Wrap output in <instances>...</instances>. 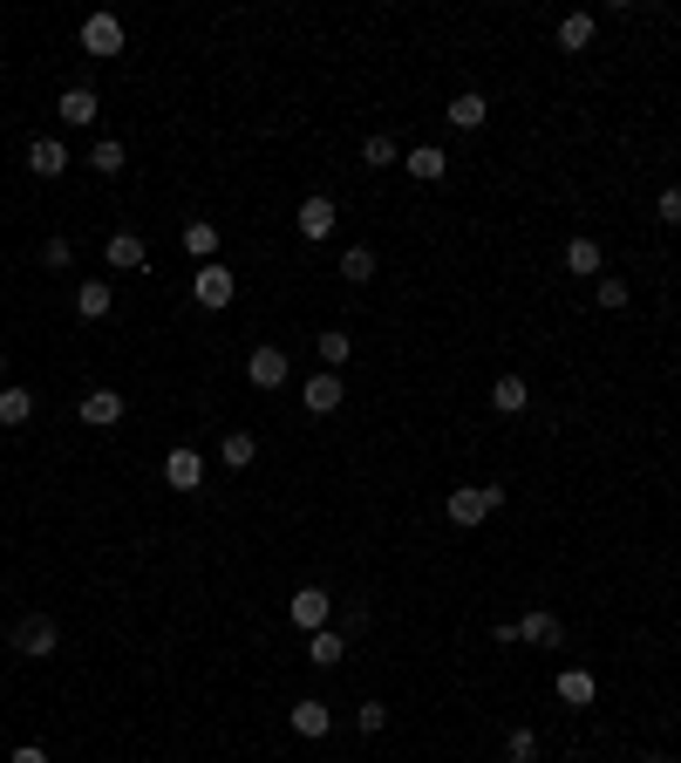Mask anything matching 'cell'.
<instances>
[{"label": "cell", "instance_id": "6da1fadb", "mask_svg": "<svg viewBox=\"0 0 681 763\" xmlns=\"http://www.w3.org/2000/svg\"><path fill=\"white\" fill-rule=\"evenodd\" d=\"M497 504H504L497 485H457V491L443 498V512H450V525H457V531H477V525L497 512Z\"/></svg>", "mask_w": 681, "mask_h": 763}, {"label": "cell", "instance_id": "7a4b0ae2", "mask_svg": "<svg viewBox=\"0 0 681 763\" xmlns=\"http://www.w3.org/2000/svg\"><path fill=\"white\" fill-rule=\"evenodd\" d=\"M232 293H239L232 266H218V260H212V266H198V273H191V300H198V308H212V314H218V308H232Z\"/></svg>", "mask_w": 681, "mask_h": 763}, {"label": "cell", "instance_id": "3957f363", "mask_svg": "<svg viewBox=\"0 0 681 763\" xmlns=\"http://www.w3.org/2000/svg\"><path fill=\"white\" fill-rule=\"evenodd\" d=\"M287 621H293L300 634H320L327 621H335V593H327V587H300V593L287 600Z\"/></svg>", "mask_w": 681, "mask_h": 763}, {"label": "cell", "instance_id": "277c9868", "mask_svg": "<svg viewBox=\"0 0 681 763\" xmlns=\"http://www.w3.org/2000/svg\"><path fill=\"white\" fill-rule=\"evenodd\" d=\"M55 648H62V627L48 621V614H28V621L14 627V654H21V661H48Z\"/></svg>", "mask_w": 681, "mask_h": 763}, {"label": "cell", "instance_id": "5b68a950", "mask_svg": "<svg viewBox=\"0 0 681 763\" xmlns=\"http://www.w3.org/2000/svg\"><path fill=\"white\" fill-rule=\"evenodd\" d=\"M293 225H300V239H335V225H341V205L327 191H314V198H300V212H293Z\"/></svg>", "mask_w": 681, "mask_h": 763}, {"label": "cell", "instance_id": "8992f818", "mask_svg": "<svg viewBox=\"0 0 681 763\" xmlns=\"http://www.w3.org/2000/svg\"><path fill=\"white\" fill-rule=\"evenodd\" d=\"M341 396H348V382H341L335 368H320V375L300 382V402H307L314 416H335V410H341Z\"/></svg>", "mask_w": 681, "mask_h": 763}, {"label": "cell", "instance_id": "52a82bcc", "mask_svg": "<svg viewBox=\"0 0 681 763\" xmlns=\"http://www.w3.org/2000/svg\"><path fill=\"white\" fill-rule=\"evenodd\" d=\"M55 116L68 123V130H89L96 116H103V96H96L89 83H75V89H62V103H55Z\"/></svg>", "mask_w": 681, "mask_h": 763}, {"label": "cell", "instance_id": "ba28073f", "mask_svg": "<svg viewBox=\"0 0 681 763\" xmlns=\"http://www.w3.org/2000/svg\"><path fill=\"white\" fill-rule=\"evenodd\" d=\"M287 723H293V736H307V743H320V736L335 729V709H327L320 696H300V702L287 709Z\"/></svg>", "mask_w": 681, "mask_h": 763}, {"label": "cell", "instance_id": "9c48e42d", "mask_svg": "<svg viewBox=\"0 0 681 763\" xmlns=\"http://www.w3.org/2000/svg\"><path fill=\"white\" fill-rule=\"evenodd\" d=\"M245 382L252 389H287V348H252L245 354Z\"/></svg>", "mask_w": 681, "mask_h": 763}, {"label": "cell", "instance_id": "30bf717a", "mask_svg": "<svg viewBox=\"0 0 681 763\" xmlns=\"http://www.w3.org/2000/svg\"><path fill=\"white\" fill-rule=\"evenodd\" d=\"M83 48H89V55H123V14H89L83 21Z\"/></svg>", "mask_w": 681, "mask_h": 763}, {"label": "cell", "instance_id": "8fae6325", "mask_svg": "<svg viewBox=\"0 0 681 763\" xmlns=\"http://www.w3.org/2000/svg\"><path fill=\"white\" fill-rule=\"evenodd\" d=\"M164 485L171 491H198V485H205V456H198L191 443H178V450L164 456Z\"/></svg>", "mask_w": 681, "mask_h": 763}, {"label": "cell", "instance_id": "7c38bea8", "mask_svg": "<svg viewBox=\"0 0 681 763\" xmlns=\"http://www.w3.org/2000/svg\"><path fill=\"white\" fill-rule=\"evenodd\" d=\"M402 171H409L416 185H443V177H450V158H443L437 143H416V150H402Z\"/></svg>", "mask_w": 681, "mask_h": 763}, {"label": "cell", "instance_id": "4fadbf2b", "mask_svg": "<svg viewBox=\"0 0 681 763\" xmlns=\"http://www.w3.org/2000/svg\"><path fill=\"white\" fill-rule=\"evenodd\" d=\"M103 260H110V273H143V266H150V246H143L137 233H110Z\"/></svg>", "mask_w": 681, "mask_h": 763}, {"label": "cell", "instance_id": "5bb4252c", "mask_svg": "<svg viewBox=\"0 0 681 763\" xmlns=\"http://www.w3.org/2000/svg\"><path fill=\"white\" fill-rule=\"evenodd\" d=\"M68 164H75V158H68L62 137H35V143H28V171H35V177H68Z\"/></svg>", "mask_w": 681, "mask_h": 763}, {"label": "cell", "instance_id": "9a60e30c", "mask_svg": "<svg viewBox=\"0 0 681 763\" xmlns=\"http://www.w3.org/2000/svg\"><path fill=\"white\" fill-rule=\"evenodd\" d=\"M525 402H532V382L525 375H497L491 382V410L497 416H525Z\"/></svg>", "mask_w": 681, "mask_h": 763}, {"label": "cell", "instance_id": "2e32d148", "mask_svg": "<svg viewBox=\"0 0 681 763\" xmlns=\"http://www.w3.org/2000/svg\"><path fill=\"white\" fill-rule=\"evenodd\" d=\"M593 35H600V14H587V8L559 14V48H566V55H579V48H593Z\"/></svg>", "mask_w": 681, "mask_h": 763}, {"label": "cell", "instance_id": "e0dca14e", "mask_svg": "<svg viewBox=\"0 0 681 763\" xmlns=\"http://www.w3.org/2000/svg\"><path fill=\"white\" fill-rule=\"evenodd\" d=\"M443 116L457 123V130H484V123H491V103H484L477 89H457V96H450V110H443Z\"/></svg>", "mask_w": 681, "mask_h": 763}, {"label": "cell", "instance_id": "ac0fdd59", "mask_svg": "<svg viewBox=\"0 0 681 763\" xmlns=\"http://www.w3.org/2000/svg\"><path fill=\"white\" fill-rule=\"evenodd\" d=\"M83 423H89V429L123 423V389H89V396H83Z\"/></svg>", "mask_w": 681, "mask_h": 763}, {"label": "cell", "instance_id": "d6986e66", "mask_svg": "<svg viewBox=\"0 0 681 763\" xmlns=\"http://www.w3.org/2000/svg\"><path fill=\"white\" fill-rule=\"evenodd\" d=\"M116 308V287H110V279H83V287H75V314H83V321H103Z\"/></svg>", "mask_w": 681, "mask_h": 763}, {"label": "cell", "instance_id": "ffe728a7", "mask_svg": "<svg viewBox=\"0 0 681 763\" xmlns=\"http://www.w3.org/2000/svg\"><path fill=\"white\" fill-rule=\"evenodd\" d=\"M21 423H35V389L8 382V389H0V429H21Z\"/></svg>", "mask_w": 681, "mask_h": 763}, {"label": "cell", "instance_id": "44dd1931", "mask_svg": "<svg viewBox=\"0 0 681 763\" xmlns=\"http://www.w3.org/2000/svg\"><path fill=\"white\" fill-rule=\"evenodd\" d=\"M218 464H225V471H252V464H260V437H245V429L218 437Z\"/></svg>", "mask_w": 681, "mask_h": 763}, {"label": "cell", "instance_id": "7402d4cb", "mask_svg": "<svg viewBox=\"0 0 681 763\" xmlns=\"http://www.w3.org/2000/svg\"><path fill=\"white\" fill-rule=\"evenodd\" d=\"M341 654H348V634H341V627L307 634V661H314V668H341Z\"/></svg>", "mask_w": 681, "mask_h": 763}, {"label": "cell", "instance_id": "603a6c76", "mask_svg": "<svg viewBox=\"0 0 681 763\" xmlns=\"http://www.w3.org/2000/svg\"><path fill=\"white\" fill-rule=\"evenodd\" d=\"M566 273H579V279H600V273H607V252H600V239H572V246H566Z\"/></svg>", "mask_w": 681, "mask_h": 763}, {"label": "cell", "instance_id": "cb8c5ba5", "mask_svg": "<svg viewBox=\"0 0 681 763\" xmlns=\"http://www.w3.org/2000/svg\"><path fill=\"white\" fill-rule=\"evenodd\" d=\"M518 641H532V648H559V614H545V606H532V614L518 621Z\"/></svg>", "mask_w": 681, "mask_h": 763}, {"label": "cell", "instance_id": "d4e9b609", "mask_svg": "<svg viewBox=\"0 0 681 763\" xmlns=\"http://www.w3.org/2000/svg\"><path fill=\"white\" fill-rule=\"evenodd\" d=\"M185 252H191L198 266H212V260H218V225H212V218H191V225H185Z\"/></svg>", "mask_w": 681, "mask_h": 763}, {"label": "cell", "instance_id": "484cf974", "mask_svg": "<svg viewBox=\"0 0 681 763\" xmlns=\"http://www.w3.org/2000/svg\"><path fill=\"white\" fill-rule=\"evenodd\" d=\"M314 348H320V368H348V354H355V341H348V327H320L314 335Z\"/></svg>", "mask_w": 681, "mask_h": 763}, {"label": "cell", "instance_id": "4316f807", "mask_svg": "<svg viewBox=\"0 0 681 763\" xmlns=\"http://www.w3.org/2000/svg\"><path fill=\"white\" fill-rule=\"evenodd\" d=\"M593 696H600V681H593L587 668H559V702H566V709H587Z\"/></svg>", "mask_w": 681, "mask_h": 763}, {"label": "cell", "instance_id": "83f0119b", "mask_svg": "<svg viewBox=\"0 0 681 763\" xmlns=\"http://www.w3.org/2000/svg\"><path fill=\"white\" fill-rule=\"evenodd\" d=\"M123 164H130V158H123V143H116V137H96L89 171H96V177H123Z\"/></svg>", "mask_w": 681, "mask_h": 763}, {"label": "cell", "instance_id": "f1b7e54d", "mask_svg": "<svg viewBox=\"0 0 681 763\" xmlns=\"http://www.w3.org/2000/svg\"><path fill=\"white\" fill-rule=\"evenodd\" d=\"M341 279H348V287H368V279H375V252L368 246H348L341 252Z\"/></svg>", "mask_w": 681, "mask_h": 763}, {"label": "cell", "instance_id": "f546056e", "mask_svg": "<svg viewBox=\"0 0 681 763\" xmlns=\"http://www.w3.org/2000/svg\"><path fill=\"white\" fill-rule=\"evenodd\" d=\"M593 300H600V308H607V314H620V308H627V300H634V293H627V279H620V273H600V279H593Z\"/></svg>", "mask_w": 681, "mask_h": 763}, {"label": "cell", "instance_id": "4dcf8cb0", "mask_svg": "<svg viewBox=\"0 0 681 763\" xmlns=\"http://www.w3.org/2000/svg\"><path fill=\"white\" fill-rule=\"evenodd\" d=\"M362 164H368V171H395V164H402L395 137H368V143H362Z\"/></svg>", "mask_w": 681, "mask_h": 763}, {"label": "cell", "instance_id": "1f68e13d", "mask_svg": "<svg viewBox=\"0 0 681 763\" xmlns=\"http://www.w3.org/2000/svg\"><path fill=\"white\" fill-rule=\"evenodd\" d=\"M504 756H512V763H532V756H539V729H512V736H504Z\"/></svg>", "mask_w": 681, "mask_h": 763}, {"label": "cell", "instance_id": "d6a6232c", "mask_svg": "<svg viewBox=\"0 0 681 763\" xmlns=\"http://www.w3.org/2000/svg\"><path fill=\"white\" fill-rule=\"evenodd\" d=\"M355 723H362V736H382V729H389V702H362Z\"/></svg>", "mask_w": 681, "mask_h": 763}, {"label": "cell", "instance_id": "836d02e7", "mask_svg": "<svg viewBox=\"0 0 681 763\" xmlns=\"http://www.w3.org/2000/svg\"><path fill=\"white\" fill-rule=\"evenodd\" d=\"M41 260H48V266H75V246H68V239H48Z\"/></svg>", "mask_w": 681, "mask_h": 763}, {"label": "cell", "instance_id": "e575fe53", "mask_svg": "<svg viewBox=\"0 0 681 763\" xmlns=\"http://www.w3.org/2000/svg\"><path fill=\"white\" fill-rule=\"evenodd\" d=\"M654 212H661L668 225H681V185H668V191H661V205H654Z\"/></svg>", "mask_w": 681, "mask_h": 763}, {"label": "cell", "instance_id": "d590c367", "mask_svg": "<svg viewBox=\"0 0 681 763\" xmlns=\"http://www.w3.org/2000/svg\"><path fill=\"white\" fill-rule=\"evenodd\" d=\"M14 763H48V750L41 743H14Z\"/></svg>", "mask_w": 681, "mask_h": 763}, {"label": "cell", "instance_id": "8d00e7d4", "mask_svg": "<svg viewBox=\"0 0 681 763\" xmlns=\"http://www.w3.org/2000/svg\"><path fill=\"white\" fill-rule=\"evenodd\" d=\"M641 763H668V756H661V750H654V756H641Z\"/></svg>", "mask_w": 681, "mask_h": 763}, {"label": "cell", "instance_id": "74e56055", "mask_svg": "<svg viewBox=\"0 0 681 763\" xmlns=\"http://www.w3.org/2000/svg\"><path fill=\"white\" fill-rule=\"evenodd\" d=\"M0 375H8V354H0Z\"/></svg>", "mask_w": 681, "mask_h": 763}]
</instances>
